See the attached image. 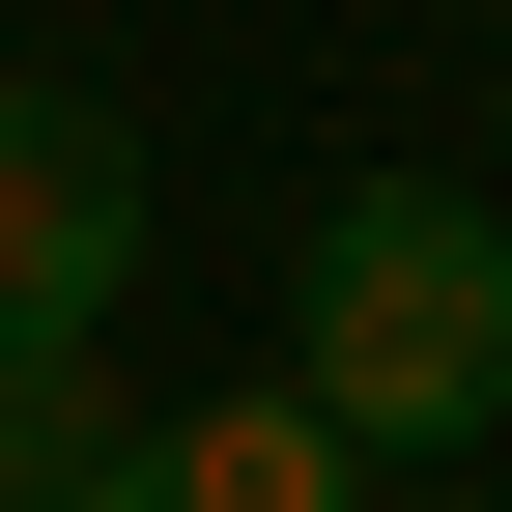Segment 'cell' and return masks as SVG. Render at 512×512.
<instances>
[{
	"label": "cell",
	"instance_id": "2",
	"mask_svg": "<svg viewBox=\"0 0 512 512\" xmlns=\"http://www.w3.org/2000/svg\"><path fill=\"white\" fill-rule=\"evenodd\" d=\"M143 228H171L143 114H114V86H0V370L114 342V285H143Z\"/></svg>",
	"mask_w": 512,
	"mask_h": 512
},
{
	"label": "cell",
	"instance_id": "4",
	"mask_svg": "<svg viewBox=\"0 0 512 512\" xmlns=\"http://www.w3.org/2000/svg\"><path fill=\"white\" fill-rule=\"evenodd\" d=\"M114 427H143V399H114L86 342H57V370H0V512H86V484H114Z\"/></svg>",
	"mask_w": 512,
	"mask_h": 512
},
{
	"label": "cell",
	"instance_id": "1",
	"mask_svg": "<svg viewBox=\"0 0 512 512\" xmlns=\"http://www.w3.org/2000/svg\"><path fill=\"white\" fill-rule=\"evenodd\" d=\"M285 399L342 427L370 484H399V456H484V427H512V200L342 171L313 256H285Z\"/></svg>",
	"mask_w": 512,
	"mask_h": 512
},
{
	"label": "cell",
	"instance_id": "3",
	"mask_svg": "<svg viewBox=\"0 0 512 512\" xmlns=\"http://www.w3.org/2000/svg\"><path fill=\"white\" fill-rule=\"evenodd\" d=\"M86 512H370V456L285 399V370H228V399H143V427H114Z\"/></svg>",
	"mask_w": 512,
	"mask_h": 512
}]
</instances>
